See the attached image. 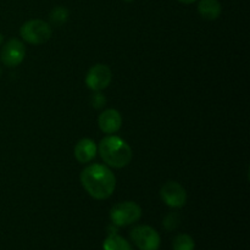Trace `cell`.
Returning a JSON list of instances; mask_svg holds the SVG:
<instances>
[{
	"label": "cell",
	"mask_w": 250,
	"mask_h": 250,
	"mask_svg": "<svg viewBox=\"0 0 250 250\" xmlns=\"http://www.w3.org/2000/svg\"><path fill=\"white\" fill-rule=\"evenodd\" d=\"M122 1H126V2H132V1H134V0H122Z\"/></svg>",
	"instance_id": "19"
},
{
	"label": "cell",
	"mask_w": 250,
	"mask_h": 250,
	"mask_svg": "<svg viewBox=\"0 0 250 250\" xmlns=\"http://www.w3.org/2000/svg\"><path fill=\"white\" fill-rule=\"evenodd\" d=\"M131 239L139 250H159L161 238L155 229L148 225H139L131 231Z\"/></svg>",
	"instance_id": "5"
},
{
	"label": "cell",
	"mask_w": 250,
	"mask_h": 250,
	"mask_svg": "<svg viewBox=\"0 0 250 250\" xmlns=\"http://www.w3.org/2000/svg\"><path fill=\"white\" fill-rule=\"evenodd\" d=\"M0 76H1V68H0Z\"/></svg>",
	"instance_id": "20"
},
{
	"label": "cell",
	"mask_w": 250,
	"mask_h": 250,
	"mask_svg": "<svg viewBox=\"0 0 250 250\" xmlns=\"http://www.w3.org/2000/svg\"><path fill=\"white\" fill-rule=\"evenodd\" d=\"M100 156L107 166L114 168H124L133 159V151L125 139L109 134L100 141L98 146Z\"/></svg>",
	"instance_id": "2"
},
{
	"label": "cell",
	"mask_w": 250,
	"mask_h": 250,
	"mask_svg": "<svg viewBox=\"0 0 250 250\" xmlns=\"http://www.w3.org/2000/svg\"><path fill=\"white\" fill-rule=\"evenodd\" d=\"M90 102H92V105L94 109H103L106 105V98L100 92H94Z\"/></svg>",
	"instance_id": "16"
},
{
	"label": "cell",
	"mask_w": 250,
	"mask_h": 250,
	"mask_svg": "<svg viewBox=\"0 0 250 250\" xmlns=\"http://www.w3.org/2000/svg\"><path fill=\"white\" fill-rule=\"evenodd\" d=\"M198 12L200 16L208 21H215L222 12V6L219 0H199Z\"/></svg>",
	"instance_id": "11"
},
{
	"label": "cell",
	"mask_w": 250,
	"mask_h": 250,
	"mask_svg": "<svg viewBox=\"0 0 250 250\" xmlns=\"http://www.w3.org/2000/svg\"><path fill=\"white\" fill-rule=\"evenodd\" d=\"M177 1H180V2H182V4H193V2H195L197 1V0H177Z\"/></svg>",
	"instance_id": "17"
},
{
	"label": "cell",
	"mask_w": 250,
	"mask_h": 250,
	"mask_svg": "<svg viewBox=\"0 0 250 250\" xmlns=\"http://www.w3.org/2000/svg\"><path fill=\"white\" fill-rule=\"evenodd\" d=\"M112 81L111 68L104 63L92 66L85 76V84L93 92H102L106 89Z\"/></svg>",
	"instance_id": "6"
},
{
	"label": "cell",
	"mask_w": 250,
	"mask_h": 250,
	"mask_svg": "<svg viewBox=\"0 0 250 250\" xmlns=\"http://www.w3.org/2000/svg\"><path fill=\"white\" fill-rule=\"evenodd\" d=\"M97 144L90 138L80 139L73 149L76 160L81 164H88L94 160V158L97 156Z\"/></svg>",
	"instance_id": "10"
},
{
	"label": "cell",
	"mask_w": 250,
	"mask_h": 250,
	"mask_svg": "<svg viewBox=\"0 0 250 250\" xmlns=\"http://www.w3.org/2000/svg\"><path fill=\"white\" fill-rule=\"evenodd\" d=\"M24 56H26V46L23 42L17 38H12L2 46L0 59H1V62L7 67H16L20 63L23 62Z\"/></svg>",
	"instance_id": "8"
},
{
	"label": "cell",
	"mask_w": 250,
	"mask_h": 250,
	"mask_svg": "<svg viewBox=\"0 0 250 250\" xmlns=\"http://www.w3.org/2000/svg\"><path fill=\"white\" fill-rule=\"evenodd\" d=\"M104 250H133L128 241L117 233H110L103 243Z\"/></svg>",
	"instance_id": "12"
},
{
	"label": "cell",
	"mask_w": 250,
	"mask_h": 250,
	"mask_svg": "<svg viewBox=\"0 0 250 250\" xmlns=\"http://www.w3.org/2000/svg\"><path fill=\"white\" fill-rule=\"evenodd\" d=\"M2 39H4L2 38V34L0 33V46H1V44H2Z\"/></svg>",
	"instance_id": "18"
},
{
	"label": "cell",
	"mask_w": 250,
	"mask_h": 250,
	"mask_svg": "<svg viewBox=\"0 0 250 250\" xmlns=\"http://www.w3.org/2000/svg\"><path fill=\"white\" fill-rule=\"evenodd\" d=\"M70 17V11L65 6H55L49 14V22L53 27H62Z\"/></svg>",
	"instance_id": "13"
},
{
	"label": "cell",
	"mask_w": 250,
	"mask_h": 250,
	"mask_svg": "<svg viewBox=\"0 0 250 250\" xmlns=\"http://www.w3.org/2000/svg\"><path fill=\"white\" fill-rule=\"evenodd\" d=\"M142 217V208L134 202H120L110 210V220L114 226L125 227L133 225Z\"/></svg>",
	"instance_id": "4"
},
{
	"label": "cell",
	"mask_w": 250,
	"mask_h": 250,
	"mask_svg": "<svg viewBox=\"0 0 250 250\" xmlns=\"http://www.w3.org/2000/svg\"><path fill=\"white\" fill-rule=\"evenodd\" d=\"M161 199L172 209L183 208L187 203V192L185 187L176 181H167L160 189Z\"/></svg>",
	"instance_id": "7"
},
{
	"label": "cell",
	"mask_w": 250,
	"mask_h": 250,
	"mask_svg": "<svg viewBox=\"0 0 250 250\" xmlns=\"http://www.w3.org/2000/svg\"><path fill=\"white\" fill-rule=\"evenodd\" d=\"M172 248L173 250H194L195 242L189 234L181 233L173 239Z\"/></svg>",
	"instance_id": "14"
},
{
	"label": "cell",
	"mask_w": 250,
	"mask_h": 250,
	"mask_svg": "<svg viewBox=\"0 0 250 250\" xmlns=\"http://www.w3.org/2000/svg\"><path fill=\"white\" fill-rule=\"evenodd\" d=\"M180 215L176 214V212H170V214L164 219V227H165V229H167V231H175L178 227V225H180Z\"/></svg>",
	"instance_id": "15"
},
{
	"label": "cell",
	"mask_w": 250,
	"mask_h": 250,
	"mask_svg": "<svg viewBox=\"0 0 250 250\" xmlns=\"http://www.w3.org/2000/svg\"><path fill=\"white\" fill-rule=\"evenodd\" d=\"M20 34L27 43L33 44V45H42L51 38L53 28L49 22L41 19H33L22 24L20 28Z\"/></svg>",
	"instance_id": "3"
},
{
	"label": "cell",
	"mask_w": 250,
	"mask_h": 250,
	"mask_svg": "<svg viewBox=\"0 0 250 250\" xmlns=\"http://www.w3.org/2000/svg\"><path fill=\"white\" fill-rule=\"evenodd\" d=\"M80 180L85 192L97 200L109 199L116 188V177L112 171L100 164L85 166Z\"/></svg>",
	"instance_id": "1"
},
{
	"label": "cell",
	"mask_w": 250,
	"mask_h": 250,
	"mask_svg": "<svg viewBox=\"0 0 250 250\" xmlns=\"http://www.w3.org/2000/svg\"><path fill=\"white\" fill-rule=\"evenodd\" d=\"M98 125L105 134H115L122 126V116L116 109H106L99 115Z\"/></svg>",
	"instance_id": "9"
}]
</instances>
